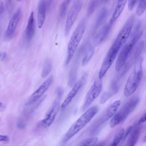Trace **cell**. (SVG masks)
Masks as SVG:
<instances>
[{
    "mask_svg": "<svg viewBox=\"0 0 146 146\" xmlns=\"http://www.w3.org/2000/svg\"><path fill=\"white\" fill-rule=\"evenodd\" d=\"M99 110V108L96 106L88 109L69 128L64 137V142L68 141L83 128L96 114Z\"/></svg>",
    "mask_w": 146,
    "mask_h": 146,
    "instance_id": "6da1fadb",
    "label": "cell"
},
{
    "mask_svg": "<svg viewBox=\"0 0 146 146\" xmlns=\"http://www.w3.org/2000/svg\"><path fill=\"white\" fill-rule=\"evenodd\" d=\"M143 59L141 58L136 61L134 68L127 80L124 90V95L125 97L133 94L141 81L143 74Z\"/></svg>",
    "mask_w": 146,
    "mask_h": 146,
    "instance_id": "7a4b0ae2",
    "label": "cell"
},
{
    "mask_svg": "<svg viewBox=\"0 0 146 146\" xmlns=\"http://www.w3.org/2000/svg\"><path fill=\"white\" fill-rule=\"evenodd\" d=\"M86 23V19H83L78 23L70 37L68 46V56L65 63L66 65L69 64L83 36Z\"/></svg>",
    "mask_w": 146,
    "mask_h": 146,
    "instance_id": "3957f363",
    "label": "cell"
},
{
    "mask_svg": "<svg viewBox=\"0 0 146 146\" xmlns=\"http://www.w3.org/2000/svg\"><path fill=\"white\" fill-rule=\"evenodd\" d=\"M135 30L131 39L124 45L119 52L115 65V69L117 72L121 69L134 46L142 35L141 31Z\"/></svg>",
    "mask_w": 146,
    "mask_h": 146,
    "instance_id": "277c9868",
    "label": "cell"
},
{
    "mask_svg": "<svg viewBox=\"0 0 146 146\" xmlns=\"http://www.w3.org/2000/svg\"><path fill=\"white\" fill-rule=\"evenodd\" d=\"M133 23V22L132 20L129 19L127 20L119 32L110 49L114 52L118 54L121 47L127 41L130 35Z\"/></svg>",
    "mask_w": 146,
    "mask_h": 146,
    "instance_id": "5b68a950",
    "label": "cell"
},
{
    "mask_svg": "<svg viewBox=\"0 0 146 146\" xmlns=\"http://www.w3.org/2000/svg\"><path fill=\"white\" fill-rule=\"evenodd\" d=\"M82 0H74L68 13L65 27V34L68 36L83 6Z\"/></svg>",
    "mask_w": 146,
    "mask_h": 146,
    "instance_id": "8992f818",
    "label": "cell"
},
{
    "mask_svg": "<svg viewBox=\"0 0 146 146\" xmlns=\"http://www.w3.org/2000/svg\"><path fill=\"white\" fill-rule=\"evenodd\" d=\"M102 88V79L98 78L96 79L86 95L82 107L83 111L86 110L92 104L100 94Z\"/></svg>",
    "mask_w": 146,
    "mask_h": 146,
    "instance_id": "52a82bcc",
    "label": "cell"
},
{
    "mask_svg": "<svg viewBox=\"0 0 146 146\" xmlns=\"http://www.w3.org/2000/svg\"><path fill=\"white\" fill-rule=\"evenodd\" d=\"M22 12L20 9L15 13L11 19L6 32L4 38L5 40L9 41L13 37L16 28L21 19Z\"/></svg>",
    "mask_w": 146,
    "mask_h": 146,
    "instance_id": "ba28073f",
    "label": "cell"
},
{
    "mask_svg": "<svg viewBox=\"0 0 146 146\" xmlns=\"http://www.w3.org/2000/svg\"><path fill=\"white\" fill-rule=\"evenodd\" d=\"M60 108V102L58 100H56L54 101L42 121V124L44 127H48L52 123L59 110Z\"/></svg>",
    "mask_w": 146,
    "mask_h": 146,
    "instance_id": "9c48e42d",
    "label": "cell"
},
{
    "mask_svg": "<svg viewBox=\"0 0 146 146\" xmlns=\"http://www.w3.org/2000/svg\"><path fill=\"white\" fill-rule=\"evenodd\" d=\"M144 46V42L143 40L139 41L135 45L123 65L124 70L125 69H128L134 63L141 54Z\"/></svg>",
    "mask_w": 146,
    "mask_h": 146,
    "instance_id": "30bf717a",
    "label": "cell"
},
{
    "mask_svg": "<svg viewBox=\"0 0 146 146\" xmlns=\"http://www.w3.org/2000/svg\"><path fill=\"white\" fill-rule=\"evenodd\" d=\"M87 74H84L81 79L74 84L72 89L62 104L61 106L62 109H64L77 94L85 82L87 76Z\"/></svg>",
    "mask_w": 146,
    "mask_h": 146,
    "instance_id": "8fae6325",
    "label": "cell"
},
{
    "mask_svg": "<svg viewBox=\"0 0 146 146\" xmlns=\"http://www.w3.org/2000/svg\"><path fill=\"white\" fill-rule=\"evenodd\" d=\"M52 80L53 77L51 76L43 83L31 96L28 100V104H31L40 98L48 89Z\"/></svg>",
    "mask_w": 146,
    "mask_h": 146,
    "instance_id": "7c38bea8",
    "label": "cell"
},
{
    "mask_svg": "<svg viewBox=\"0 0 146 146\" xmlns=\"http://www.w3.org/2000/svg\"><path fill=\"white\" fill-rule=\"evenodd\" d=\"M121 103L120 100H117L108 106L104 113L102 122L106 121L114 116L116 113Z\"/></svg>",
    "mask_w": 146,
    "mask_h": 146,
    "instance_id": "4fadbf2b",
    "label": "cell"
},
{
    "mask_svg": "<svg viewBox=\"0 0 146 146\" xmlns=\"http://www.w3.org/2000/svg\"><path fill=\"white\" fill-rule=\"evenodd\" d=\"M112 25L109 23L105 25L96 35L94 40V44L97 46L106 37L108 36Z\"/></svg>",
    "mask_w": 146,
    "mask_h": 146,
    "instance_id": "5bb4252c",
    "label": "cell"
},
{
    "mask_svg": "<svg viewBox=\"0 0 146 146\" xmlns=\"http://www.w3.org/2000/svg\"><path fill=\"white\" fill-rule=\"evenodd\" d=\"M127 0H118L115 8L109 23L112 25L121 13Z\"/></svg>",
    "mask_w": 146,
    "mask_h": 146,
    "instance_id": "9a60e30c",
    "label": "cell"
},
{
    "mask_svg": "<svg viewBox=\"0 0 146 146\" xmlns=\"http://www.w3.org/2000/svg\"><path fill=\"white\" fill-rule=\"evenodd\" d=\"M46 3L44 0H41L38 7L37 14V22L39 28L42 27L45 18Z\"/></svg>",
    "mask_w": 146,
    "mask_h": 146,
    "instance_id": "2e32d148",
    "label": "cell"
},
{
    "mask_svg": "<svg viewBox=\"0 0 146 146\" xmlns=\"http://www.w3.org/2000/svg\"><path fill=\"white\" fill-rule=\"evenodd\" d=\"M35 32L34 13L32 12L28 21L25 30V36L28 40H31L33 37Z\"/></svg>",
    "mask_w": 146,
    "mask_h": 146,
    "instance_id": "e0dca14e",
    "label": "cell"
},
{
    "mask_svg": "<svg viewBox=\"0 0 146 146\" xmlns=\"http://www.w3.org/2000/svg\"><path fill=\"white\" fill-rule=\"evenodd\" d=\"M125 118L124 113L121 109L114 115L110 123V126L111 128H113L120 123Z\"/></svg>",
    "mask_w": 146,
    "mask_h": 146,
    "instance_id": "ac0fdd59",
    "label": "cell"
},
{
    "mask_svg": "<svg viewBox=\"0 0 146 146\" xmlns=\"http://www.w3.org/2000/svg\"><path fill=\"white\" fill-rule=\"evenodd\" d=\"M108 10L106 8H103L100 11L96 19L95 28H98L101 25L107 16Z\"/></svg>",
    "mask_w": 146,
    "mask_h": 146,
    "instance_id": "d6986e66",
    "label": "cell"
},
{
    "mask_svg": "<svg viewBox=\"0 0 146 146\" xmlns=\"http://www.w3.org/2000/svg\"><path fill=\"white\" fill-rule=\"evenodd\" d=\"M52 67V62L50 58H47L44 64L41 73V76L43 78L47 76L51 72Z\"/></svg>",
    "mask_w": 146,
    "mask_h": 146,
    "instance_id": "ffe728a7",
    "label": "cell"
},
{
    "mask_svg": "<svg viewBox=\"0 0 146 146\" xmlns=\"http://www.w3.org/2000/svg\"><path fill=\"white\" fill-rule=\"evenodd\" d=\"M141 131V128L138 127L135 129L133 132L131 137L129 139L128 145L134 146L137 143Z\"/></svg>",
    "mask_w": 146,
    "mask_h": 146,
    "instance_id": "44dd1931",
    "label": "cell"
},
{
    "mask_svg": "<svg viewBox=\"0 0 146 146\" xmlns=\"http://www.w3.org/2000/svg\"><path fill=\"white\" fill-rule=\"evenodd\" d=\"M125 132V129L123 128H122L119 130L115 134L110 145L117 146L123 138Z\"/></svg>",
    "mask_w": 146,
    "mask_h": 146,
    "instance_id": "7402d4cb",
    "label": "cell"
},
{
    "mask_svg": "<svg viewBox=\"0 0 146 146\" xmlns=\"http://www.w3.org/2000/svg\"><path fill=\"white\" fill-rule=\"evenodd\" d=\"M98 138L93 137L83 140L80 143V146H93L98 141Z\"/></svg>",
    "mask_w": 146,
    "mask_h": 146,
    "instance_id": "603a6c76",
    "label": "cell"
},
{
    "mask_svg": "<svg viewBox=\"0 0 146 146\" xmlns=\"http://www.w3.org/2000/svg\"><path fill=\"white\" fill-rule=\"evenodd\" d=\"M146 9V0H140L136 11V14L140 16Z\"/></svg>",
    "mask_w": 146,
    "mask_h": 146,
    "instance_id": "cb8c5ba5",
    "label": "cell"
},
{
    "mask_svg": "<svg viewBox=\"0 0 146 146\" xmlns=\"http://www.w3.org/2000/svg\"><path fill=\"white\" fill-rule=\"evenodd\" d=\"M94 52V49L91 45H90L88 48L85 57L82 62L83 66L85 65L93 56Z\"/></svg>",
    "mask_w": 146,
    "mask_h": 146,
    "instance_id": "d4e9b609",
    "label": "cell"
},
{
    "mask_svg": "<svg viewBox=\"0 0 146 146\" xmlns=\"http://www.w3.org/2000/svg\"><path fill=\"white\" fill-rule=\"evenodd\" d=\"M97 0H91L89 5L87 12V15L89 17L94 12L97 6Z\"/></svg>",
    "mask_w": 146,
    "mask_h": 146,
    "instance_id": "484cf974",
    "label": "cell"
},
{
    "mask_svg": "<svg viewBox=\"0 0 146 146\" xmlns=\"http://www.w3.org/2000/svg\"><path fill=\"white\" fill-rule=\"evenodd\" d=\"M72 0H64L62 3L60 7V14L62 17H64Z\"/></svg>",
    "mask_w": 146,
    "mask_h": 146,
    "instance_id": "4316f807",
    "label": "cell"
},
{
    "mask_svg": "<svg viewBox=\"0 0 146 146\" xmlns=\"http://www.w3.org/2000/svg\"><path fill=\"white\" fill-rule=\"evenodd\" d=\"M112 95V94L110 92H105L101 97L100 100V103L101 104L105 103Z\"/></svg>",
    "mask_w": 146,
    "mask_h": 146,
    "instance_id": "83f0119b",
    "label": "cell"
},
{
    "mask_svg": "<svg viewBox=\"0 0 146 146\" xmlns=\"http://www.w3.org/2000/svg\"><path fill=\"white\" fill-rule=\"evenodd\" d=\"M5 5L8 11L10 13H11L13 8V0H6Z\"/></svg>",
    "mask_w": 146,
    "mask_h": 146,
    "instance_id": "f1b7e54d",
    "label": "cell"
},
{
    "mask_svg": "<svg viewBox=\"0 0 146 146\" xmlns=\"http://www.w3.org/2000/svg\"><path fill=\"white\" fill-rule=\"evenodd\" d=\"M137 1V0H128V7L129 10L133 9Z\"/></svg>",
    "mask_w": 146,
    "mask_h": 146,
    "instance_id": "f546056e",
    "label": "cell"
},
{
    "mask_svg": "<svg viewBox=\"0 0 146 146\" xmlns=\"http://www.w3.org/2000/svg\"><path fill=\"white\" fill-rule=\"evenodd\" d=\"M132 128V127L131 126H130L127 128L125 131V132L124 135L123 137V140L125 139L126 138L130 133L131 132Z\"/></svg>",
    "mask_w": 146,
    "mask_h": 146,
    "instance_id": "4dcf8cb0",
    "label": "cell"
},
{
    "mask_svg": "<svg viewBox=\"0 0 146 146\" xmlns=\"http://www.w3.org/2000/svg\"><path fill=\"white\" fill-rule=\"evenodd\" d=\"M8 137L6 135H0V141L7 142L9 141Z\"/></svg>",
    "mask_w": 146,
    "mask_h": 146,
    "instance_id": "1f68e13d",
    "label": "cell"
},
{
    "mask_svg": "<svg viewBox=\"0 0 146 146\" xmlns=\"http://www.w3.org/2000/svg\"><path fill=\"white\" fill-rule=\"evenodd\" d=\"M58 98L60 100L62 98L63 93V89L60 88H59L58 90Z\"/></svg>",
    "mask_w": 146,
    "mask_h": 146,
    "instance_id": "d6a6232c",
    "label": "cell"
},
{
    "mask_svg": "<svg viewBox=\"0 0 146 146\" xmlns=\"http://www.w3.org/2000/svg\"><path fill=\"white\" fill-rule=\"evenodd\" d=\"M146 121V112L140 118L138 121L139 124L142 123Z\"/></svg>",
    "mask_w": 146,
    "mask_h": 146,
    "instance_id": "836d02e7",
    "label": "cell"
},
{
    "mask_svg": "<svg viewBox=\"0 0 146 146\" xmlns=\"http://www.w3.org/2000/svg\"><path fill=\"white\" fill-rule=\"evenodd\" d=\"M4 11V6L3 2L1 1H0V14H2Z\"/></svg>",
    "mask_w": 146,
    "mask_h": 146,
    "instance_id": "e575fe53",
    "label": "cell"
},
{
    "mask_svg": "<svg viewBox=\"0 0 146 146\" xmlns=\"http://www.w3.org/2000/svg\"><path fill=\"white\" fill-rule=\"evenodd\" d=\"M7 55L6 53L3 52L0 54V58L2 61H5L7 59Z\"/></svg>",
    "mask_w": 146,
    "mask_h": 146,
    "instance_id": "d590c367",
    "label": "cell"
},
{
    "mask_svg": "<svg viewBox=\"0 0 146 146\" xmlns=\"http://www.w3.org/2000/svg\"><path fill=\"white\" fill-rule=\"evenodd\" d=\"M144 141H146V135L144 138Z\"/></svg>",
    "mask_w": 146,
    "mask_h": 146,
    "instance_id": "8d00e7d4",
    "label": "cell"
},
{
    "mask_svg": "<svg viewBox=\"0 0 146 146\" xmlns=\"http://www.w3.org/2000/svg\"><path fill=\"white\" fill-rule=\"evenodd\" d=\"M104 0L105 1H107V0Z\"/></svg>",
    "mask_w": 146,
    "mask_h": 146,
    "instance_id": "74e56055",
    "label": "cell"
}]
</instances>
